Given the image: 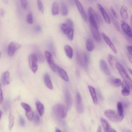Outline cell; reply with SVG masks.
<instances>
[{
  "label": "cell",
  "instance_id": "6da1fadb",
  "mask_svg": "<svg viewBox=\"0 0 132 132\" xmlns=\"http://www.w3.org/2000/svg\"><path fill=\"white\" fill-rule=\"evenodd\" d=\"M53 111L54 114L57 118L63 119L67 116V108L64 105L58 104L54 106Z\"/></svg>",
  "mask_w": 132,
  "mask_h": 132
},
{
  "label": "cell",
  "instance_id": "7a4b0ae2",
  "mask_svg": "<svg viewBox=\"0 0 132 132\" xmlns=\"http://www.w3.org/2000/svg\"><path fill=\"white\" fill-rule=\"evenodd\" d=\"M116 68L119 74L130 87L132 86V80L127 73L126 70L123 67L120 63L117 62L116 65Z\"/></svg>",
  "mask_w": 132,
  "mask_h": 132
},
{
  "label": "cell",
  "instance_id": "3957f363",
  "mask_svg": "<svg viewBox=\"0 0 132 132\" xmlns=\"http://www.w3.org/2000/svg\"><path fill=\"white\" fill-rule=\"evenodd\" d=\"M105 115L111 121L117 122L121 121L123 117L119 116L117 113L112 110H108L104 112Z\"/></svg>",
  "mask_w": 132,
  "mask_h": 132
},
{
  "label": "cell",
  "instance_id": "277c9868",
  "mask_svg": "<svg viewBox=\"0 0 132 132\" xmlns=\"http://www.w3.org/2000/svg\"><path fill=\"white\" fill-rule=\"evenodd\" d=\"M38 59L34 53L30 54L28 57V62L30 69L34 73H35L38 69Z\"/></svg>",
  "mask_w": 132,
  "mask_h": 132
},
{
  "label": "cell",
  "instance_id": "5b68a950",
  "mask_svg": "<svg viewBox=\"0 0 132 132\" xmlns=\"http://www.w3.org/2000/svg\"><path fill=\"white\" fill-rule=\"evenodd\" d=\"M21 46V44L15 42H12L9 44L7 48V53L10 57L13 56L16 51Z\"/></svg>",
  "mask_w": 132,
  "mask_h": 132
},
{
  "label": "cell",
  "instance_id": "8992f818",
  "mask_svg": "<svg viewBox=\"0 0 132 132\" xmlns=\"http://www.w3.org/2000/svg\"><path fill=\"white\" fill-rule=\"evenodd\" d=\"M77 57L78 62L80 65L84 68H87L88 61L87 54L84 53L81 55L79 53L77 55Z\"/></svg>",
  "mask_w": 132,
  "mask_h": 132
},
{
  "label": "cell",
  "instance_id": "52a82bcc",
  "mask_svg": "<svg viewBox=\"0 0 132 132\" xmlns=\"http://www.w3.org/2000/svg\"><path fill=\"white\" fill-rule=\"evenodd\" d=\"M45 54L46 60L50 67L53 72H55L56 70V65L54 62L51 54L46 51L45 52Z\"/></svg>",
  "mask_w": 132,
  "mask_h": 132
},
{
  "label": "cell",
  "instance_id": "ba28073f",
  "mask_svg": "<svg viewBox=\"0 0 132 132\" xmlns=\"http://www.w3.org/2000/svg\"><path fill=\"white\" fill-rule=\"evenodd\" d=\"M121 27L126 34L132 37V31L131 30L128 24L125 21L122 20L121 22Z\"/></svg>",
  "mask_w": 132,
  "mask_h": 132
},
{
  "label": "cell",
  "instance_id": "9c48e42d",
  "mask_svg": "<svg viewBox=\"0 0 132 132\" xmlns=\"http://www.w3.org/2000/svg\"><path fill=\"white\" fill-rule=\"evenodd\" d=\"M76 108L77 112L80 113L83 112L84 108L81 96L79 93H77L76 95Z\"/></svg>",
  "mask_w": 132,
  "mask_h": 132
},
{
  "label": "cell",
  "instance_id": "30bf717a",
  "mask_svg": "<svg viewBox=\"0 0 132 132\" xmlns=\"http://www.w3.org/2000/svg\"><path fill=\"white\" fill-rule=\"evenodd\" d=\"M92 33L95 39L98 42L100 41L101 38L98 26L90 25Z\"/></svg>",
  "mask_w": 132,
  "mask_h": 132
},
{
  "label": "cell",
  "instance_id": "8fae6325",
  "mask_svg": "<svg viewBox=\"0 0 132 132\" xmlns=\"http://www.w3.org/2000/svg\"><path fill=\"white\" fill-rule=\"evenodd\" d=\"M74 0L82 18L85 21H86L87 17L82 4L78 0Z\"/></svg>",
  "mask_w": 132,
  "mask_h": 132
},
{
  "label": "cell",
  "instance_id": "7c38bea8",
  "mask_svg": "<svg viewBox=\"0 0 132 132\" xmlns=\"http://www.w3.org/2000/svg\"><path fill=\"white\" fill-rule=\"evenodd\" d=\"M102 35L103 39L106 44L109 45L115 54H117V51L109 37L104 33H102Z\"/></svg>",
  "mask_w": 132,
  "mask_h": 132
},
{
  "label": "cell",
  "instance_id": "4fadbf2b",
  "mask_svg": "<svg viewBox=\"0 0 132 132\" xmlns=\"http://www.w3.org/2000/svg\"><path fill=\"white\" fill-rule=\"evenodd\" d=\"M100 67L101 70L107 75H110V72L106 62L104 60H101L100 61Z\"/></svg>",
  "mask_w": 132,
  "mask_h": 132
},
{
  "label": "cell",
  "instance_id": "5bb4252c",
  "mask_svg": "<svg viewBox=\"0 0 132 132\" xmlns=\"http://www.w3.org/2000/svg\"><path fill=\"white\" fill-rule=\"evenodd\" d=\"M10 81V74L9 71H6L2 75L1 78V82L3 86L9 84Z\"/></svg>",
  "mask_w": 132,
  "mask_h": 132
},
{
  "label": "cell",
  "instance_id": "9a60e30c",
  "mask_svg": "<svg viewBox=\"0 0 132 132\" xmlns=\"http://www.w3.org/2000/svg\"><path fill=\"white\" fill-rule=\"evenodd\" d=\"M98 6L102 15L105 22L108 24L111 23L110 18L103 7L100 4H98Z\"/></svg>",
  "mask_w": 132,
  "mask_h": 132
},
{
  "label": "cell",
  "instance_id": "2e32d148",
  "mask_svg": "<svg viewBox=\"0 0 132 132\" xmlns=\"http://www.w3.org/2000/svg\"><path fill=\"white\" fill-rule=\"evenodd\" d=\"M56 69L59 76L64 81H69V78L66 71L63 69L56 65Z\"/></svg>",
  "mask_w": 132,
  "mask_h": 132
},
{
  "label": "cell",
  "instance_id": "e0dca14e",
  "mask_svg": "<svg viewBox=\"0 0 132 132\" xmlns=\"http://www.w3.org/2000/svg\"><path fill=\"white\" fill-rule=\"evenodd\" d=\"M43 79L46 86L49 89H52L53 86L49 75L47 73H45Z\"/></svg>",
  "mask_w": 132,
  "mask_h": 132
},
{
  "label": "cell",
  "instance_id": "ac0fdd59",
  "mask_svg": "<svg viewBox=\"0 0 132 132\" xmlns=\"http://www.w3.org/2000/svg\"><path fill=\"white\" fill-rule=\"evenodd\" d=\"M65 98L67 107L70 108L72 104V99L69 91L66 90L65 93Z\"/></svg>",
  "mask_w": 132,
  "mask_h": 132
},
{
  "label": "cell",
  "instance_id": "d6986e66",
  "mask_svg": "<svg viewBox=\"0 0 132 132\" xmlns=\"http://www.w3.org/2000/svg\"><path fill=\"white\" fill-rule=\"evenodd\" d=\"M128 9L126 6L123 5L121 7L120 13L122 18L125 20L128 19Z\"/></svg>",
  "mask_w": 132,
  "mask_h": 132
},
{
  "label": "cell",
  "instance_id": "ffe728a7",
  "mask_svg": "<svg viewBox=\"0 0 132 132\" xmlns=\"http://www.w3.org/2000/svg\"><path fill=\"white\" fill-rule=\"evenodd\" d=\"M88 88L93 102L94 104H96L97 103L98 101L95 89L90 86H89Z\"/></svg>",
  "mask_w": 132,
  "mask_h": 132
},
{
  "label": "cell",
  "instance_id": "44dd1931",
  "mask_svg": "<svg viewBox=\"0 0 132 132\" xmlns=\"http://www.w3.org/2000/svg\"><path fill=\"white\" fill-rule=\"evenodd\" d=\"M108 60L111 67L113 69H114L116 68V65L117 62L115 57L112 55L109 54L108 56Z\"/></svg>",
  "mask_w": 132,
  "mask_h": 132
},
{
  "label": "cell",
  "instance_id": "7402d4cb",
  "mask_svg": "<svg viewBox=\"0 0 132 132\" xmlns=\"http://www.w3.org/2000/svg\"><path fill=\"white\" fill-rule=\"evenodd\" d=\"M64 50L67 56L69 58L71 59L73 55V50L72 48L69 45H67L65 46Z\"/></svg>",
  "mask_w": 132,
  "mask_h": 132
},
{
  "label": "cell",
  "instance_id": "603a6c76",
  "mask_svg": "<svg viewBox=\"0 0 132 132\" xmlns=\"http://www.w3.org/2000/svg\"><path fill=\"white\" fill-rule=\"evenodd\" d=\"M36 105L39 115L40 116H42L44 112V107L43 105L39 101H37L36 103Z\"/></svg>",
  "mask_w": 132,
  "mask_h": 132
},
{
  "label": "cell",
  "instance_id": "cb8c5ba5",
  "mask_svg": "<svg viewBox=\"0 0 132 132\" xmlns=\"http://www.w3.org/2000/svg\"><path fill=\"white\" fill-rule=\"evenodd\" d=\"M109 14L110 18L115 28L118 31H120V27L118 21L113 16L112 13L111 12H109Z\"/></svg>",
  "mask_w": 132,
  "mask_h": 132
},
{
  "label": "cell",
  "instance_id": "d4e9b609",
  "mask_svg": "<svg viewBox=\"0 0 132 132\" xmlns=\"http://www.w3.org/2000/svg\"><path fill=\"white\" fill-rule=\"evenodd\" d=\"M51 10L52 15H55L59 14V5L57 2H55L53 3L52 6Z\"/></svg>",
  "mask_w": 132,
  "mask_h": 132
},
{
  "label": "cell",
  "instance_id": "484cf974",
  "mask_svg": "<svg viewBox=\"0 0 132 132\" xmlns=\"http://www.w3.org/2000/svg\"><path fill=\"white\" fill-rule=\"evenodd\" d=\"M100 120L104 131L108 132L110 128L108 121L106 119L103 118H101Z\"/></svg>",
  "mask_w": 132,
  "mask_h": 132
},
{
  "label": "cell",
  "instance_id": "4316f807",
  "mask_svg": "<svg viewBox=\"0 0 132 132\" xmlns=\"http://www.w3.org/2000/svg\"><path fill=\"white\" fill-rule=\"evenodd\" d=\"M87 49L89 51H92L94 48V45L92 40L90 39H87L86 42Z\"/></svg>",
  "mask_w": 132,
  "mask_h": 132
},
{
  "label": "cell",
  "instance_id": "83f0119b",
  "mask_svg": "<svg viewBox=\"0 0 132 132\" xmlns=\"http://www.w3.org/2000/svg\"><path fill=\"white\" fill-rule=\"evenodd\" d=\"M60 28L62 32L66 35L67 34L70 29L72 28L66 23H63L61 24V25Z\"/></svg>",
  "mask_w": 132,
  "mask_h": 132
},
{
  "label": "cell",
  "instance_id": "f1b7e54d",
  "mask_svg": "<svg viewBox=\"0 0 132 132\" xmlns=\"http://www.w3.org/2000/svg\"><path fill=\"white\" fill-rule=\"evenodd\" d=\"M109 81L110 82L112 85L116 87L120 86L121 84V81L119 78H110Z\"/></svg>",
  "mask_w": 132,
  "mask_h": 132
},
{
  "label": "cell",
  "instance_id": "f546056e",
  "mask_svg": "<svg viewBox=\"0 0 132 132\" xmlns=\"http://www.w3.org/2000/svg\"><path fill=\"white\" fill-rule=\"evenodd\" d=\"M117 113L120 116L123 117V107L122 103L118 102L117 105Z\"/></svg>",
  "mask_w": 132,
  "mask_h": 132
},
{
  "label": "cell",
  "instance_id": "4dcf8cb0",
  "mask_svg": "<svg viewBox=\"0 0 132 132\" xmlns=\"http://www.w3.org/2000/svg\"><path fill=\"white\" fill-rule=\"evenodd\" d=\"M61 13L63 16L67 15L68 14V11L65 4L63 3H62L61 5Z\"/></svg>",
  "mask_w": 132,
  "mask_h": 132
},
{
  "label": "cell",
  "instance_id": "1f68e13d",
  "mask_svg": "<svg viewBox=\"0 0 132 132\" xmlns=\"http://www.w3.org/2000/svg\"><path fill=\"white\" fill-rule=\"evenodd\" d=\"M9 128L10 130H11L12 128L14 123V118L13 114L10 112L9 114Z\"/></svg>",
  "mask_w": 132,
  "mask_h": 132
},
{
  "label": "cell",
  "instance_id": "d6a6232c",
  "mask_svg": "<svg viewBox=\"0 0 132 132\" xmlns=\"http://www.w3.org/2000/svg\"><path fill=\"white\" fill-rule=\"evenodd\" d=\"M25 114L27 118L29 120H31L34 117V113L32 110L26 111Z\"/></svg>",
  "mask_w": 132,
  "mask_h": 132
},
{
  "label": "cell",
  "instance_id": "836d02e7",
  "mask_svg": "<svg viewBox=\"0 0 132 132\" xmlns=\"http://www.w3.org/2000/svg\"><path fill=\"white\" fill-rule=\"evenodd\" d=\"M35 54L36 55L38 60L41 63L44 62V57L39 51H36V54Z\"/></svg>",
  "mask_w": 132,
  "mask_h": 132
},
{
  "label": "cell",
  "instance_id": "e575fe53",
  "mask_svg": "<svg viewBox=\"0 0 132 132\" xmlns=\"http://www.w3.org/2000/svg\"><path fill=\"white\" fill-rule=\"evenodd\" d=\"M37 4L39 10L43 13L44 11L43 5L41 0H37Z\"/></svg>",
  "mask_w": 132,
  "mask_h": 132
},
{
  "label": "cell",
  "instance_id": "d590c367",
  "mask_svg": "<svg viewBox=\"0 0 132 132\" xmlns=\"http://www.w3.org/2000/svg\"><path fill=\"white\" fill-rule=\"evenodd\" d=\"M26 21L27 23L31 24L33 22V16L31 12L29 13L27 15L26 18Z\"/></svg>",
  "mask_w": 132,
  "mask_h": 132
},
{
  "label": "cell",
  "instance_id": "8d00e7d4",
  "mask_svg": "<svg viewBox=\"0 0 132 132\" xmlns=\"http://www.w3.org/2000/svg\"><path fill=\"white\" fill-rule=\"evenodd\" d=\"M21 105L26 111H30L32 110L30 106L26 103L22 102L21 103Z\"/></svg>",
  "mask_w": 132,
  "mask_h": 132
},
{
  "label": "cell",
  "instance_id": "74e56055",
  "mask_svg": "<svg viewBox=\"0 0 132 132\" xmlns=\"http://www.w3.org/2000/svg\"><path fill=\"white\" fill-rule=\"evenodd\" d=\"M73 29L71 28L69 31L67 35L69 40H72L73 38Z\"/></svg>",
  "mask_w": 132,
  "mask_h": 132
},
{
  "label": "cell",
  "instance_id": "f35d334b",
  "mask_svg": "<svg viewBox=\"0 0 132 132\" xmlns=\"http://www.w3.org/2000/svg\"><path fill=\"white\" fill-rule=\"evenodd\" d=\"M122 85L123 89L130 90V88L129 85L125 81H123L122 82Z\"/></svg>",
  "mask_w": 132,
  "mask_h": 132
},
{
  "label": "cell",
  "instance_id": "ab89813d",
  "mask_svg": "<svg viewBox=\"0 0 132 132\" xmlns=\"http://www.w3.org/2000/svg\"><path fill=\"white\" fill-rule=\"evenodd\" d=\"M66 23L71 28L73 29V23L72 20L70 18H68L66 20Z\"/></svg>",
  "mask_w": 132,
  "mask_h": 132
},
{
  "label": "cell",
  "instance_id": "60d3db41",
  "mask_svg": "<svg viewBox=\"0 0 132 132\" xmlns=\"http://www.w3.org/2000/svg\"><path fill=\"white\" fill-rule=\"evenodd\" d=\"M40 118L39 115L37 114H36L34 116V121L36 124L39 123L40 122Z\"/></svg>",
  "mask_w": 132,
  "mask_h": 132
},
{
  "label": "cell",
  "instance_id": "b9f144b4",
  "mask_svg": "<svg viewBox=\"0 0 132 132\" xmlns=\"http://www.w3.org/2000/svg\"><path fill=\"white\" fill-rule=\"evenodd\" d=\"M21 6L22 7L25 9H27V3L26 0H20Z\"/></svg>",
  "mask_w": 132,
  "mask_h": 132
},
{
  "label": "cell",
  "instance_id": "7bdbcfd3",
  "mask_svg": "<svg viewBox=\"0 0 132 132\" xmlns=\"http://www.w3.org/2000/svg\"><path fill=\"white\" fill-rule=\"evenodd\" d=\"M19 122L20 125L22 126H24L25 125V121L23 118L20 116L19 118Z\"/></svg>",
  "mask_w": 132,
  "mask_h": 132
},
{
  "label": "cell",
  "instance_id": "ee69618b",
  "mask_svg": "<svg viewBox=\"0 0 132 132\" xmlns=\"http://www.w3.org/2000/svg\"><path fill=\"white\" fill-rule=\"evenodd\" d=\"M110 9L112 12V14L114 17L116 18H118L119 16L118 14L113 9V8L112 7H111Z\"/></svg>",
  "mask_w": 132,
  "mask_h": 132
},
{
  "label": "cell",
  "instance_id": "f6af8a7d",
  "mask_svg": "<svg viewBox=\"0 0 132 132\" xmlns=\"http://www.w3.org/2000/svg\"><path fill=\"white\" fill-rule=\"evenodd\" d=\"M121 94L124 96H127L130 94V90H125L123 89L121 91Z\"/></svg>",
  "mask_w": 132,
  "mask_h": 132
},
{
  "label": "cell",
  "instance_id": "bcb514c9",
  "mask_svg": "<svg viewBox=\"0 0 132 132\" xmlns=\"http://www.w3.org/2000/svg\"><path fill=\"white\" fill-rule=\"evenodd\" d=\"M42 30V28L41 26L39 25H37L35 28V31L37 32H39L41 31Z\"/></svg>",
  "mask_w": 132,
  "mask_h": 132
},
{
  "label": "cell",
  "instance_id": "7dc6e473",
  "mask_svg": "<svg viewBox=\"0 0 132 132\" xmlns=\"http://www.w3.org/2000/svg\"><path fill=\"white\" fill-rule=\"evenodd\" d=\"M127 49L129 52V53L132 56V46H128Z\"/></svg>",
  "mask_w": 132,
  "mask_h": 132
},
{
  "label": "cell",
  "instance_id": "c3c4849f",
  "mask_svg": "<svg viewBox=\"0 0 132 132\" xmlns=\"http://www.w3.org/2000/svg\"><path fill=\"white\" fill-rule=\"evenodd\" d=\"M0 103L1 104L3 100V95L2 91L1 88L0 90Z\"/></svg>",
  "mask_w": 132,
  "mask_h": 132
},
{
  "label": "cell",
  "instance_id": "681fc988",
  "mask_svg": "<svg viewBox=\"0 0 132 132\" xmlns=\"http://www.w3.org/2000/svg\"><path fill=\"white\" fill-rule=\"evenodd\" d=\"M5 13V11L4 9H1L0 10V14L1 16H3Z\"/></svg>",
  "mask_w": 132,
  "mask_h": 132
},
{
  "label": "cell",
  "instance_id": "f907efd6",
  "mask_svg": "<svg viewBox=\"0 0 132 132\" xmlns=\"http://www.w3.org/2000/svg\"><path fill=\"white\" fill-rule=\"evenodd\" d=\"M127 55L129 60L132 64V56L128 53H127Z\"/></svg>",
  "mask_w": 132,
  "mask_h": 132
},
{
  "label": "cell",
  "instance_id": "816d5d0a",
  "mask_svg": "<svg viewBox=\"0 0 132 132\" xmlns=\"http://www.w3.org/2000/svg\"><path fill=\"white\" fill-rule=\"evenodd\" d=\"M130 23L131 27L132 28V14L131 15L130 17Z\"/></svg>",
  "mask_w": 132,
  "mask_h": 132
},
{
  "label": "cell",
  "instance_id": "f5cc1de1",
  "mask_svg": "<svg viewBox=\"0 0 132 132\" xmlns=\"http://www.w3.org/2000/svg\"><path fill=\"white\" fill-rule=\"evenodd\" d=\"M101 126H99L97 130V132H101Z\"/></svg>",
  "mask_w": 132,
  "mask_h": 132
},
{
  "label": "cell",
  "instance_id": "db71d44e",
  "mask_svg": "<svg viewBox=\"0 0 132 132\" xmlns=\"http://www.w3.org/2000/svg\"><path fill=\"white\" fill-rule=\"evenodd\" d=\"M128 2L130 5L132 7V0H128Z\"/></svg>",
  "mask_w": 132,
  "mask_h": 132
},
{
  "label": "cell",
  "instance_id": "11a10c76",
  "mask_svg": "<svg viewBox=\"0 0 132 132\" xmlns=\"http://www.w3.org/2000/svg\"><path fill=\"white\" fill-rule=\"evenodd\" d=\"M3 2L6 4H7L8 2V0H2Z\"/></svg>",
  "mask_w": 132,
  "mask_h": 132
},
{
  "label": "cell",
  "instance_id": "9f6ffc18",
  "mask_svg": "<svg viewBox=\"0 0 132 132\" xmlns=\"http://www.w3.org/2000/svg\"><path fill=\"white\" fill-rule=\"evenodd\" d=\"M128 70L129 71V72L132 75V70L130 69V68H128Z\"/></svg>",
  "mask_w": 132,
  "mask_h": 132
},
{
  "label": "cell",
  "instance_id": "6f0895ef",
  "mask_svg": "<svg viewBox=\"0 0 132 132\" xmlns=\"http://www.w3.org/2000/svg\"><path fill=\"white\" fill-rule=\"evenodd\" d=\"M55 131L56 132H61V131L59 129L57 128H56L55 129Z\"/></svg>",
  "mask_w": 132,
  "mask_h": 132
},
{
  "label": "cell",
  "instance_id": "680465c9",
  "mask_svg": "<svg viewBox=\"0 0 132 132\" xmlns=\"http://www.w3.org/2000/svg\"><path fill=\"white\" fill-rule=\"evenodd\" d=\"M20 98L19 96L17 97L16 99H15V101L19 100V99H20Z\"/></svg>",
  "mask_w": 132,
  "mask_h": 132
},
{
  "label": "cell",
  "instance_id": "91938a15",
  "mask_svg": "<svg viewBox=\"0 0 132 132\" xmlns=\"http://www.w3.org/2000/svg\"><path fill=\"white\" fill-rule=\"evenodd\" d=\"M2 114V112L1 110H0V118H1Z\"/></svg>",
  "mask_w": 132,
  "mask_h": 132
},
{
  "label": "cell",
  "instance_id": "94428289",
  "mask_svg": "<svg viewBox=\"0 0 132 132\" xmlns=\"http://www.w3.org/2000/svg\"></svg>",
  "mask_w": 132,
  "mask_h": 132
}]
</instances>
